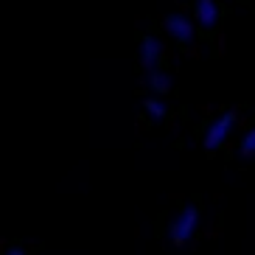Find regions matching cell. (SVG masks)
<instances>
[{"label":"cell","mask_w":255,"mask_h":255,"mask_svg":"<svg viewBox=\"0 0 255 255\" xmlns=\"http://www.w3.org/2000/svg\"><path fill=\"white\" fill-rule=\"evenodd\" d=\"M163 25L180 48H191L196 42V25L191 23L185 14H180V11H171V14L163 20Z\"/></svg>","instance_id":"3"},{"label":"cell","mask_w":255,"mask_h":255,"mask_svg":"<svg viewBox=\"0 0 255 255\" xmlns=\"http://www.w3.org/2000/svg\"><path fill=\"white\" fill-rule=\"evenodd\" d=\"M3 255H28V253H25L23 244H8V247L3 250Z\"/></svg>","instance_id":"9"},{"label":"cell","mask_w":255,"mask_h":255,"mask_svg":"<svg viewBox=\"0 0 255 255\" xmlns=\"http://www.w3.org/2000/svg\"><path fill=\"white\" fill-rule=\"evenodd\" d=\"M191 8H194V20L199 25V31L205 34H216L219 20H222V8H219L216 0H191Z\"/></svg>","instance_id":"4"},{"label":"cell","mask_w":255,"mask_h":255,"mask_svg":"<svg viewBox=\"0 0 255 255\" xmlns=\"http://www.w3.org/2000/svg\"><path fill=\"white\" fill-rule=\"evenodd\" d=\"M140 62L146 70L163 68V45H160L157 37H151V34H143L140 37Z\"/></svg>","instance_id":"5"},{"label":"cell","mask_w":255,"mask_h":255,"mask_svg":"<svg viewBox=\"0 0 255 255\" xmlns=\"http://www.w3.org/2000/svg\"><path fill=\"white\" fill-rule=\"evenodd\" d=\"M236 121H239L236 110H225L222 115H216V118L210 121V124H208V129H205V137H202L205 149H208V151L222 149V143H225L227 137H230L233 127H236Z\"/></svg>","instance_id":"1"},{"label":"cell","mask_w":255,"mask_h":255,"mask_svg":"<svg viewBox=\"0 0 255 255\" xmlns=\"http://www.w3.org/2000/svg\"><path fill=\"white\" fill-rule=\"evenodd\" d=\"M196 225H199V208L196 205H185L171 225V244L174 247H185L188 239L196 233Z\"/></svg>","instance_id":"2"},{"label":"cell","mask_w":255,"mask_h":255,"mask_svg":"<svg viewBox=\"0 0 255 255\" xmlns=\"http://www.w3.org/2000/svg\"><path fill=\"white\" fill-rule=\"evenodd\" d=\"M239 154L241 157H255V124H250V129L244 132V137H241Z\"/></svg>","instance_id":"8"},{"label":"cell","mask_w":255,"mask_h":255,"mask_svg":"<svg viewBox=\"0 0 255 255\" xmlns=\"http://www.w3.org/2000/svg\"><path fill=\"white\" fill-rule=\"evenodd\" d=\"M143 110H146V115L154 118V121L168 118V107H165V101L160 96H146L143 98Z\"/></svg>","instance_id":"7"},{"label":"cell","mask_w":255,"mask_h":255,"mask_svg":"<svg viewBox=\"0 0 255 255\" xmlns=\"http://www.w3.org/2000/svg\"><path fill=\"white\" fill-rule=\"evenodd\" d=\"M146 84H149L151 96H160V98H163L165 93L171 90V79H168V73H165L163 68H151V70H146Z\"/></svg>","instance_id":"6"}]
</instances>
